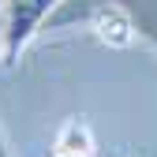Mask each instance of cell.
I'll return each instance as SVG.
<instances>
[{
  "label": "cell",
  "mask_w": 157,
  "mask_h": 157,
  "mask_svg": "<svg viewBox=\"0 0 157 157\" xmlns=\"http://www.w3.org/2000/svg\"><path fill=\"white\" fill-rule=\"evenodd\" d=\"M52 157H90V153H60V150H52Z\"/></svg>",
  "instance_id": "cell-4"
},
{
  "label": "cell",
  "mask_w": 157,
  "mask_h": 157,
  "mask_svg": "<svg viewBox=\"0 0 157 157\" xmlns=\"http://www.w3.org/2000/svg\"><path fill=\"white\" fill-rule=\"evenodd\" d=\"M56 150L60 153H90V131L82 120H67L60 139H56Z\"/></svg>",
  "instance_id": "cell-3"
},
{
  "label": "cell",
  "mask_w": 157,
  "mask_h": 157,
  "mask_svg": "<svg viewBox=\"0 0 157 157\" xmlns=\"http://www.w3.org/2000/svg\"><path fill=\"white\" fill-rule=\"evenodd\" d=\"M60 4V0H4L0 11V30H4V52L0 60L8 67L19 60V52L26 49V41L34 37V30L41 26V19Z\"/></svg>",
  "instance_id": "cell-1"
},
{
  "label": "cell",
  "mask_w": 157,
  "mask_h": 157,
  "mask_svg": "<svg viewBox=\"0 0 157 157\" xmlns=\"http://www.w3.org/2000/svg\"><path fill=\"white\" fill-rule=\"evenodd\" d=\"M94 30H97V37L101 41H109V45H127L131 41V15L124 11V8H116V4H101L94 11Z\"/></svg>",
  "instance_id": "cell-2"
}]
</instances>
